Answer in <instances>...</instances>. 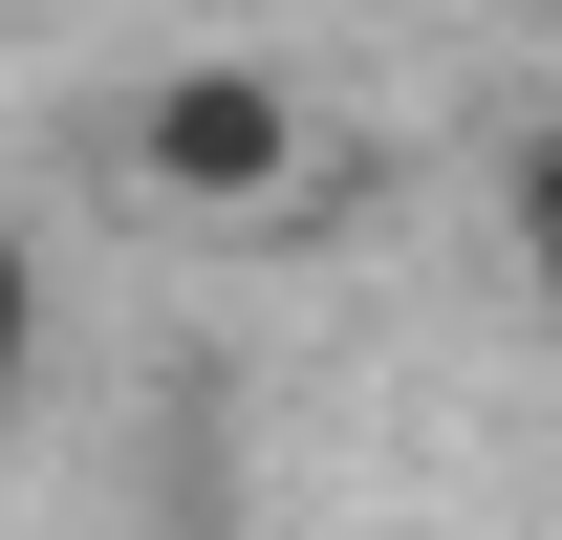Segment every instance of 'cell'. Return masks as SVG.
I'll return each instance as SVG.
<instances>
[{
    "label": "cell",
    "instance_id": "obj_1",
    "mask_svg": "<svg viewBox=\"0 0 562 540\" xmlns=\"http://www.w3.org/2000/svg\"><path fill=\"white\" fill-rule=\"evenodd\" d=\"M131 173H151V195H195V216L281 195V173H303V109H281V66H173V87L131 109Z\"/></svg>",
    "mask_w": 562,
    "mask_h": 540
},
{
    "label": "cell",
    "instance_id": "obj_2",
    "mask_svg": "<svg viewBox=\"0 0 562 540\" xmlns=\"http://www.w3.org/2000/svg\"><path fill=\"white\" fill-rule=\"evenodd\" d=\"M22 368H44V260H22V216H0V410H22Z\"/></svg>",
    "mask_w": 562,
    "mask_h": 540
},
{
    "label": "cell",
    "instance_id": "obj_3",
    "mask_svg": "<svg viewBox=\"0 0 562 540\" xmlns=\"http://www.w3.org/2000/svg\"><path fill=\"white\" fill-rule=\"evenodd\" d=\"M519 281H541V303H562V131L519 151Z\"/></svg>",
    "mask_w": 562,
    "mask_h": 540
}]
</instances>
